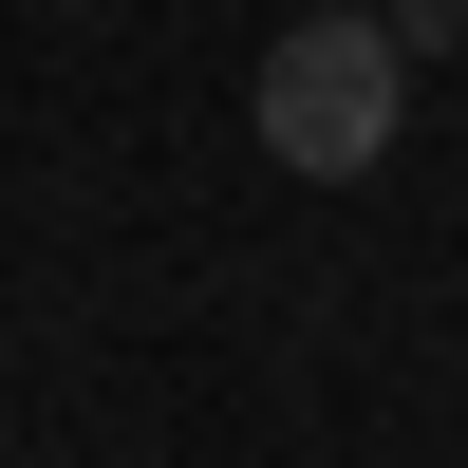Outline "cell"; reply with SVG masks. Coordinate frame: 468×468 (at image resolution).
Segmentation results:
<instances>
[{"label":"cell","mask_w":468,"mask_h":468,"mask_svg":"<svg viewBox=\"0 0 468 468\" xmlns=\"http://www.w3.org/2000/svg\"><path fill=\"white\" fill-rule=\"evenodd\" d=\"M319 19H394V0H319Z\"/></svg>","instance_id":"2"},{"label":"cell","mask_w":468,"mask_h":468,"mask_svg":"<svg viewBox=\"0 0 468 468\" xmlns=\"http://www.w3.org/2000/svg\"><path fill=\"white\" fill-rule=\"evenodd\" d=\"M394 112H412V57L375 19H319V0H300V19L262 37V150H282L300 187H356L375 150H394Z\"/></svg>","instance_id":"1"}]
</instances>
